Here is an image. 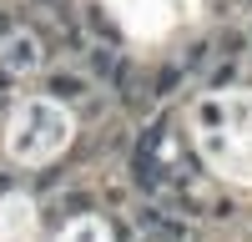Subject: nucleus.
<instances>
[{"label":"nucleus","mask_w":252,"mask_h":242,"mask_svg":"<svg viewBox=\"0 0 252 242\" xmlns=\"http://www.w3.org/2000/svg\"><path fill=\"white\" fill-rule=\"evenodd\" d=\"M40 66V40L31 30H10L5 35V71L20 76V71H35Z\"/></svg>","instance_id":"nucleus-1"},{"label":"nucleus","mask_w":252,"mask_h":242,"mask_svg":"<svg viewBox=\"0 0 252 242\" xmlns=\"http://www.w3.org/2000/svg\"><path fill=\"white\" fill-rule=\"evenodd\" d=\"M86 20H91V26H96V35L106 40V46H116V26H111V20L101 15V10H86Z\"/></svg>","instance_id":"nucleus-2"},{"label":"nucleus","mask_w":252,"mask_h":242,"mask_svg":"<svg viewBox=\"0 0 252 242\" xmlns=\"http://www.w3.org/2000/svg\"><path fill=\"white\" fill-rule=\"evenodd\" d=\"M51 91L71 101V96H81V91H86V86H81V81H76V76H51Z\"/></svg>","instance_id":"nucleus-3"},{"label":"nucleus","mask_w":252,"mask_h":242,"mask_svg":"<svg viewBox=\"0 0 252 242\" xmlns=\"http://www.w3.org/2000/svg\"><path fill=\"white\" fill-rule=\"evenodd\" d=\"M91 66H96V71H111V51H106V46H91Z\"/></svg>","instance_id":"nucleus-4"}]
</instances>
